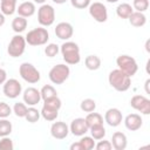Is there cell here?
<instances>
[{
    "mask_svg": "<svg viewBox=\"0 0 150 150\" xmlns=\"http://www.w3.org/2000/svg\"><path fill=\"white\" fill-rule=\"evenodd\" d=\"M109 84L117 91H127L131 86V79L121 69H114L108 76Z\"/></svg>",
    "mask_w": 150,
    "mask_h": 150,
    "instance_id": "obj_1",
    "label": "cell"
},
{
    "mask_svg": "<svg viewBox=\"0 0 150 150\" xmlns=\"http://www.w3.org/2000/svg\"><path fill=\"white\" fill-rule=\"evenodd\" d=\"M62 57L67 64H77L81 61L80 56V48L77 43L73 41H66L60 47Z\"/></svg>",
    "mask_w": 150,
    "mask_h": 150,
    "instance_id": "obj_2",
    "label": "cell"
},
{
    "mask_svg": "<svg viewBox=\"0 0 150 150\" xmlns=\"http://www.w3.org/2000/svg\"><path fill=\"white\" fill-rule=\"evenodd\" d=\"M26 42L30 46H42L49 40V33L43 27H38L29 30L26 35Z\"/></svg>",
    "mask_w": 150,
    "mask_h": 150,
    "instance_id": "obj_3",
    "label": "cell"
},
{
    "mask_svg": "<svg viewBox=\"0 0 150 150\" xmlns=\"http://www.w3.org/2000/svg\"><path fill=\"white\" fill-rule=\"evenodd\" d=\"M116 63L118 66V69H121L123 73H125L128 76H132L137 73L138 70V64L136 62V60L129 55H120L116 59Z\"/></svg>",
    "mask_w": 150,
    "mask_h": 150,
    "instance_id": "obj_4",
    "label": "cell"
},
{
    "mask_svg": "<svg viewBox=\"0 0 150 150\" xmlns=\"http://www.w3.org/2000/svg\"><path fill=\"white\" fill-rule=\"evenodd\" d=\"M70 74V69L67 64L63 63H59L56 66H54L50 70H49V80L54 83V84H62L63 82H66V80L69 77Z\"/></svg>",
    "mask_w": 150,
    "mask_h": 150,
    "instance_id": "obj_5",
    "label": "cell"
},
{
    "mask_svg": "<svg viewBox=\"0 0 150 150\" xmlns=\"http://www.w3.org/2000/svg\"><path fill=\"white\" fill-rule=\"evenodd\" d=\"M38 21L41 26L48 27L52 26L55 21V9L48 4H43L38 9Z\"/></svg>",
    "mask_w": 150,
    "mask_h": 150,
    "instance_id": "obj_6",
    "label": "cell"
},
{
    "mask_svg": "<svg viewBox=\"0 0 150 150\" xmlns=\"http://www.w3.org/2000/svg\"><path fill=\"white\" fill-rule=\"evenodd\" d=\"M26 39L18 34V35H14L12 38V40L9 41L8 43V47H7V53L9 56L12 57H19L21 56L23 53H25V49H26Z\"/></svg>",
    "mask_w": 150,
    "mask_h": 150,
    "instance_id": "obj_7",
    "label": "cell"
},
{
    "mask_svg": "<svg viewBox=\"0 0 150 150\" xmlns=\"http://www.w3.org/2000/svg\"><path fill=\"white\" fill-rule=\"evenodd\" d=\"M20 76L28 83H36L40 81V71L29 62H23L19 67Z\"/></svg>",
    "mask_w": 150,
    "mask_h": 150,
    "instance_id": "obj_8",
    "label": "cell"
},
{
    "mask_svg": "<svg viewBox=\"0 0 150 150\" xmlns=\"http://www.w3.org/2000/svg\"><path fill=\"white\" fill-rule=\"evenodd\" d=\"M89 14L97 22H105L108 19L107 7L102 2H93L89 5Z\"/></svg>",
    "mask_w": 150,
    "mask_h": 150,
    "instance_id": "obj_9",
    "label": "cell"
},
{
    "mask_svg": "<svg viewBox=\"0 0 150 150\" xmlns=\"http://www.w3.org/2000/svg\"><path fill=\"white\" fill-rule=\"evenodd\" d=\"M21 90H22L21 83L16 79L6 80L4 83V87H2V91H4L5 96L8 98H16L21 94Z\"/></svg>",
    "mask_w": 150,
    "mask_h": 150,
    "instance_id": "obj_10",
    "label": "cell"
},
{
    "mask_svg": "<svg viewBox=\"0 0 150 150\" xmlns=\"http://www.w3.org/2000/svg\"><path fill=\"white\" fill-rule=\"evenodd\" d=\"M130 105L143 115L150 114V100L143 95H134L130 100Z\"/></svg>",
    "mask_w": 150,
    "mask_h": 150,
    "instance_id": "obj_11",
    "label": "cell"
},
{
    "mask_svg": "<svg viewBox=\"0 0 150 150\" xmlns=\"http://www.w3.org/2000/svg\"><path fill=\"white\" fill-rule=\"evenodd\" d=\"M22 98H23V102L27 104V105H30V107H34L36 105L40 100H41V94H40V90H38L36 88L34 87H28L27 89H25L23 94H22Z\"/></svg>",
    "mask_w": 150,
    "mask_h": 150,
    "instance_id": "obj_12",
    "label": "cell"
},
{
    "mask_svg": "<svg viewBox=\"0 0 150 150\" xmlns=\"http://www.w3.org/2000/svg\"><path fill=\"white\" fill-rule=\"evenodd\" d=\"M122 112L117 108H110L104 114V122H107V124L110 127H118L122 123Z\"/></svg>",
    "mask_w": 150,
    "mask_h": 150,
    "instance_id": "obj_13",
    "label": "cell"
},
{
    "mask_svg": "<svg viewBox=\"0 0 150 150\" xmlns=\"http://www.w3.org/2000/svg\"><path fill=\"white\" fill-rule=\"evenodd\" d=\"M69 134V127L64 122H54L50 127V135L56 139H63Z\"/></svg>",
    "mask_w": 150,
    "mask_h": 150,
    "instance_id": "obj_14",
    "label": "cell"
},
{
    "mask_svg": "<svg viewBox=\"0 0 150 150\" xmlns=\"http://www.w3.org/2000/svg\"><path fill=\"white\" fill-rule=\"evenodd\" d=\"M88 130H89V128L86 123V120L82 117L73 120L70 123V127H69V131H71V134L74 136H83V135H86V132Z\"/></svg>",
    "mask_w": 150,
    "mask_h": 150,
    "instance_id": "obj_15",
    "label": "cell"
},
{
    "mask_svg": "<svg viewBox=\"0 0 150 150\" xmlns=\"http://www.w3.org/2000/svg\"><path fill=\"white\" fill-rule=\"evenodd\" d=\"M74 28L69 22H60L55 27V35L61 40H69L73 36Z\"/></svg>",
    "mask_w": 150,
    "mask_h": 150,
    "instance_id": "obj_16",
    "label": "cell"
},
{
    "mask_svg": "<svg viewBox=\"0 0 150 150\" xmlns=\"http://www.w3.org/2000/svg\"><path fill=\"white\" fill-rule=\"evenodd\" d=\"M142 124H143V120L138 114H129L124 118V125L130 131L138 130L142 127Z\"/></svg>",
    "mask_w": 150,
    "mask_h": 150,
    "instance_id": "obj_17",
    "label": "cell"
},
{
    "mask_svg": "<svg viewBox=\"0 0 150 150\" xmlns=\"http://www.w3.org/2000/svg\"><path fill=\"white\" fill-rule=\"evenodd\" d=\"M111 145L115 150H124L128 145V139H127L125 134L121 131L114 132L111 137Z\"/></svg>",
    "mask_w": 150,
    "mask_h": 150,
    "instance_id": "obj_18",
    "label": "cell"
},
{
    "mask_svg": "<svg viewBox=\"0 0 150 150\" xmlns=\"http://www.w3.org/2000/svg\"><path fill=\"white\" fill-rule=\"evenodd\" d=\"M36 8H35V5L34 2H30V1H25V2H21L19 5V7L16 8V12L20 16H23V18H29L32 16L34 13H35Z\"/></svg>",
    "mask_w": 150,
    "mask_h": 150,
    "instance_id": "obj_19",
    "label": "cell"
},
{
    "mask_svg": "<svg viewBox=\"0 0 150 150\" xmlns=\"http://www.w3.org/2000/svg\"><path fill=\"white\" fill-rule=\"evenodd\" d=\"M128 19H129L130 25L134 26V27H143L146 23V16L142 12H136L135 11L130 14V16Z\"/></svg>",
    "mask_w": 150,
    "mask_h": 150,
    "instance_id": "obj_20",
    "label": "cell"
},
{
    "mask_svg": "<svg viewBox=\"0 0 150 150\" xmlns=\"http://www.w3.org/2000/svg\"><path fill=\"white\" fill-rule=\"evenodd\" d=\"M0 9L4 15H12L16 12V0H0Z\"/></svg>",
    "mask_w": 150,
    "mask_h": 150,
    "instance_id": "obj_21",
    "label": "cell"
},
{
    "mask_svg": "<svg viewBox=\"0 0 150 150\" xmlns=\"http://www.w3.org/2000/svg\"><path fill=\"white\" fill-rule=\"evenodd\" d=\"M86 123L88 125V128H91L94 125H98V124H103V116L98 112H88V115L86 116Z\"/></svg>",
    "mask_w": 150,
    "mask_h": 150,
    "instance_id": "obj_22",
    "label": "cell"
},
{
    "mask_svg": "<svg viewBox=\"0 0 150 150\" xmlns=\"http://www.w3.org/2000/svg\"><path fill=\"white\" fill-rule=\"evenodd\" d=\"M132 12H134V8L131 7V5H129L127 2L120 4L116 8V14L121 19H128Z\"/></svg>",
    "mask_w": 150,
    "mask_h": 150,
    "instance_id": "obj_23",
    "label": "cell"
},
{
    "mask_svg": "<svg viewBox=\"0 0 150 150\" xmlns=\"http://www.w3.org/2000/svg\"><path fill=\"white\" fill-rule=\"evenodd\" d=\"M12 28L15 33H22L27 28V19L23 16H16L12 21Z\"/></svg>",
    "mask_w": 150,
    "mask_h": 150,
    "instance_id": "obj_24",
    "label": "cell"
},
{
    "mask_svg": "<svg viewBox=\"0 0 150 150\" xmlns=\"http://www.w3.org/2000/svg\"><path fill=\"white\" fill-rule=\"evenodd\" d=\"M84 64L89 70H97L101 67V59L97 55H88L84 60Z\"/></svg>",
    "mask_w": 150,
    "mask_h": 150,
    "instance_id": "obj_25",
    "label": "cell"
},
{
    "mask_svg": "<svg viewBox=\"0 0 150 150\" xmlns=\"http://www.w3.org/2000/svg\"><path fill=\"white\" fill-rule=\"evenodd\" d=\"M40 114H41V116H42L46 121L52 122V121H55V120L57 118V116H59V110L53 109V108H49V107H47V105H42V109H41Z\"/></svg>",
    "mask_w": 150,
    "mask_h": 150,
    "instance_id": "obj_26",
    "label": "cell"
},
{
    "mask_svg": "<svg viewBox=\"0 0 150 150\" xmlns=\"http://www.w3.org/2000/svg\"><path fill=\"white\" fill-rule=\"evenodd\" d=\"M40 94H41V98L45 101L47 98H50V97H54V96H57V93L55 90V88L50 84H46L41 88L40 90Z\"/></svg>",
    "mask_w": 150,
    "mask_h": 150,
    "instance_id": "obj_27",
    "label": "cell"
},
{
    "mask_svg": "<svg viewBox=\"0 0 150 150\" xmlns=\"http://www.w3.org/2000/svg\"><path fill=\"white\" fill-rule=\"evenodd\" d=\"M90 129V134L91 137L94 139H103V137L105 136V129L103 127V124H98V125H94Z\"/></svg>",
    "mask_w": 150,
    "mask_h": 150,
    "instance_id": "obj_28",
    "label": "cell"
},
{
    "mask_svg": "<svg viewBox=\"0 0 150 150\" xmlns=\"http://www.w3.org/2000/svg\"><path fill=\"white\" fill-rule=\"evenodd\" d=\"M40 116H41V114H40V111H39L36 108H34V107H29V108L27 109V112H26L25 118H26L29 123H35V122L39 121Z\"/></svg>",
    "mask_w": 150,
    "mask_h": 150,
    "instance_id": "obj_29",
    "label": "cell"
},
{
    "mask_svg": "<svg viewBox=\"0 0 150 150\" xmlns=\"http://www.w3.org/2000/svg\"><path fill=\"white\" fill-rule=\"evenodd\" d=\"M12 123L6 118H0V137L8 136L12 132Z\"/></svg>",
    "mask_w": 150,
    "mask_h": 150,
    "instance_id": "obj_30",
    "label": "cell"
},
{
    "mask_svg": "<svg viewBox=\"0 0 150 150\" xmlns=\"http://www.w3.org/2000/svg\"><path fill=\"white\" fill-rule=\"evenodd\" d=\"M80 108L84 112H91V111H94L96 109V102L93 98H84L81 102Z\"/></svg>",
    "mask_w": 150,
    "mask_h": 150,
    "instance_id": "obj_31",
    "label": "cell"
},
{
    "mask_svg": "<svg viewBox=\"0 0 150 150\" xmlns=\"http://www.w3.org/2000/svg\"><path fill=\"white\" fill-rule=\"evenodd\" d=\"M81 146H82V150H91L95 148V141L93 137L90 136H82V138L79 141Z\"/></svg>",
    "mask_w": 150,
    "mask_h": 150,
    "instance_id": "obj_32",
    "label": "cell"
},
{
    "mask_svg": "<svg viewBox=\"0 0 150 150\" xmlns=\"http://www.w3.org/2000/svg\"><path fill=\"white\" fill-rule=\"evenodd\" d=\"M132 8L136 12H142L144 13L149 8V0H134L132 2Z\"/></svg>",
    "mask_w": 150,
    "mask_h": 150,
    "instance_id": "obj_33",
    "label": "cell"
},
{
    "mask_svg": "<svg viewBox=\"0 0 150 150\" xmlns=\"http://www.w3.org/2000/svg\"><path fill=\"white\" fill-rule=\"evenodd\" d=\"M43 102H45L43 105H47V107L53 108V109H56V110H59V109L61 108V105H62V102H61V100H60L57 96L47 98V100H45Z\"/></svg>",
    "mask_w": 150,
    "mask_h": 150,
    "instance_id": "obj_34",
    "label": "cell"
},
{
    "mask_svg": "<svg viewBox=\"0 0 150 150\" xmlns=\"http://www.w3.org/2000/svg\"><path fill=\"white\" fill-rule=\"evenodd\" d=\"M27 105L25 103H21V102H16L13 107V112L18 116V117H25L26 116V112H27Z\"/></svg>",
    "mask_w": 150,
    "mask_h": 150,
    "instance_id": "obj_35",
    "label": "cell"
},
{
    "mask_svg": "<svg viewBox=\"0 0 150 150\" xmlns=\"http://www.w3.org/2000/svg\"><path fill=\"white\" fill-rule=\"evenodd\" d=\"M60 48L56 43H49L47 45V47L45 48V54L48 56V57H54L57 53H59Z\"/></svg>",
    "mask_w": 150,
    "mask_h": 150,
    "instance_id": "obj_36",
    "label": "cell"
},
{
    "mask_svg": "<svg viewBox=\"0 0 150 150\" xmlns=\"http://www.w3.org/2000/svg\"><path fill=\"white\" fill-rule=\"evenodd\" d=\"M13 148H14L13 141L8 136L1 137V139H0V150H13Z\"/></svg>",
    "mask_w": 150,
    "mask_h": 150,
    "instance_id": "obj_37",
    "label": "cell"
},
{
    "mask_svg": "<svg viewBox=\"0 0 150 150\" xmlns=\"http://www.w3.org/2000/svg\"><path fill=\"white\" fill-rule=\"evenodd\" d=\"M12 114V108L6 102H0V118H7Z\"/></svg>",
    "mask_w": 150,
    "mask_h": 150,
    "instance_id": "obj_38",
    "label": "cell"
},
{
    "mask_svg": "<svg viewBox=\"0 0 150 150\" xmlns=\"http://www.w3.org/2000/svg\"><path fill=\"white\" fill-rule=\"evenodd\" d=\"M70 4L73 7L77 8V9H84V8L89 7L90 0H70Z\"/></svg>",
    "mask_w": 150,
    "mask_h": 150,
    "instance_id": "obj_39",
    "label": "cell"
},
{
    "mask_svg": "<svg viewBox=\"0 0 150 150\" xmlns=\"http://www.w3.org/2000/svg\"><path fill=\"white\" fill-rule=\"evenodd\" d=\"M95 148L97 150H111L112 149V145H111V142L110 141H100L97 144H95Z\"/></svg>",
    "mask_w": 150,
    "mask_h": 150,
    "instance_id": "obj_40",
    "label": "cell"
},
{
    "mask_svg": "<svg viewBox=\"0 0 150 150\" xmlns=\"http://www.w3.org/2000/svg\"><path fill=\"white\" fill-rule=\"evenodd\" d=\"M6 80H7V73L5 69L0 68V84H4Z\"/></svg>",
    "mask_w": 150,
    "mask_h": 150,
    "instance_id": "obj_41",
    "label": "cell"
},
{
    "mask_svg": "<svg viewBox=\"0 0 150 150\" xmlns=\"http://www.w3.org/2000/svg\"><path fill=\"white\" fill-rule=\"evenodd\" d=\"M4 23H5V15L0 12V27H1Z\"/></svg>",
    "mask_w": 150,
    "mask_h": 150,
    "instance_id": "obj_42",
    "label": "cell"
},
{
    "mask_svg": "<svg viewBox=\"0 0 150 150\" xmlns=\"http://www.w3.org/2000/svg\"><path fill=\"white\" fill-rule=\"evenodd\" d=\"M149 83H150V80L148 79V80L145 81V91H146V94L150 93V91H149Z\"/></svg>",
    "mask_w": 150,
    "mask_h": 150,
    "instance_id": "obj_43",
    "label": "cell"
},
{
    "mask_svg": "<svg viewBox=\"0 0 150 150\" xmlns=\"http://www.w3.org/2000/svg\"><path fill=\"white\" fill-rule=\"evenodd\" d=\"M67 0H53V2H55V4H59V5H61V4H64Z\"/></svg>",
    "mask_w": 150,
    "mask_h": 150,
    "instance_id": "obj_44",
    "label": "cell"
},
{
    "mask_svg": "<svg viewBox=\"0 0 150 150\" xmlns=\"http://www.w3.org/2000/svg\"><path fill=\"white\" fill-rule=\"evenodd\" d=\"M34 2H36V4H41V5H43V4L46 2V0H34Z\"/></svg>",
    "mask_w": 150,
    "mask_h": 150,
    "instance_id": "obj_45",
    "label": "cell"
},
{
    "mask_svg": "<svg viewBox=\"0 0 150 150\" xmlns=\"http://www.w3.org/2000/svg\"><path fill=\"white\" fill-rule=\"evenodd\" d=\"M105 1H108V2H110V4H114V2H117L118 0H105Z\"/></svg>",
    "mask_w": 150,
    "mask_h": 150,
    "instance_id": "obj_46",
    "label": "cell"
}]
</instances>
